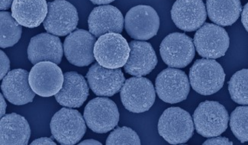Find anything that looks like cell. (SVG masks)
<instances>
[{
	"label": "cell",
	"mask_w": 248,
	"mask_h": 145,
	"mask_svg": "<svg viewBox=\"0 0 248 145\" xmlns=\"http://www.w3.org/2000/svg\"><path fill=\"white\" fill-rule=\"evenodd\" d=\"M157 129L159 134L168 143L185 144L193 135L194 122L188 112L180 107H170L162 114Z\"/></svg>",
	"instance_id": "obj_1"
},
{
	"label": "cell",
	"mask_w": 248,
	"mask_h": 145,
	"mask_svg": "<svg viewBox=\"0 0 248 145\" xmlns=\"http://www.w3.org/2000/svg\"><path fill=\"white\" fill-rule=\"evenodd\" d=\"M84 117L72 108H63L54 114L50 127L53 137L63 145L79 143L87 131Z\"/></svg>",
	"instance_id": "obj_2"
},
{
	"label": "cell",
	"mask_w": 248,
	"mask_h": 145,
	"mask_svg": "<svg viewBox=\"0 0 248 145\" xmlns=\"http://www.w3.org/2000/svg\"><path fill=\"white\" fill-rule=\"evenodd\" d=\"M225 74L222 66L214 59L197 60L189 70L192 89L201 95L209 96L223 87Z\"/></svg>",
	"instance_id": "obj_3"
},
{
	"label": "cell",
	"mask_w": 248,
	"mask_h": 145,
	"mask_svg": "<svg viewBox=\"0 0 248 145\" xmlns=\"http://www.w3.org/2000/svg\"><path fill=\"white\" fill-rule=\"evenodd\" d=\"M195 129L202 136H219L228 129L229 113L225 106L216 101H205L199 105L193 113Z\"/></svg>",
	"instance_id": "obj_4"
},
{
	"label": "cell",
	"mask_w": 248,
	"mask_h": 145,
	"mask_svg": "<svg viewBox=\"0 0 248 145\" xmlns=\"http://www.w3.org/2000/svg\"><path fill=\"white\" fill-rule=\"evenodd\" d=\"M129 54V44L119 33L103 34L98 38L94 47L95 61L106 68L123 67L128 61Z\"/></svg>",
	"instance_id": "obj_5"
},
{
	"label": "cell",
	"mask_w": 248,
	"mask_h": 145,
	"mask_svg": "<svg viewBox=\"0 0 248 145\" xmlns=\"http://www.w3.org/2000/svg\"><path fill=\"white\" fill-rule=\"evenodd\" d=\"M121 100L126 110L133 113H142L152 107L156 98L153 83L143 77L126 80L120 90Z\"/></svg>",
	"instance_id": "obj_6"
},
{
	"label": "cell",
	"mask_w": 248,
	"mask_h": 145,
	"mask_svg": "<svg viewBox=\"0 0 248 145\" xmlns=\"http://www.w3.org/2000/svg\"><path fill=\"white\" fill-rule=\"evenodd\" d=\"M87 126L94 132L105 134L118 126L119 112L112 99L97 97L88 102L84 110Z\"/></svg>",
	"instance_id": "obj_7"
},
{
	"label": "cell",
	"mask_w": 248,
	"mask_h": 145,
	"mask_svg": "<svg viewBox=\"0 0 248 145\" xmlns=\"http://www.w3.org/2000/svg\"><path fill=\"white\" fill-rule=\"evenodd\" d=\"M195 48L201 57L217 59L225 55L230 45L229 34L219 25L205 23L196 31Z\"/></svg>",
	"instance_id": "obj_8"
},
{
	"label": "cell",
	"mask_w": 248,
	"mask_h": 145,
	"mask_svg": "<svg viewBox=\"0 0 248 145\" xmlns=\"http://www.w3.org/2000/svg\"><path fill=\"white\" fill-rule=\"evenodd\" d=\"M124 28L131 38L147 41L158 32L160 18L154 8L139 5L131 8L126 14Z\"/></svg>",
	"instance_id": "obj_9"
},
{
	"label": "cell",
	"mask_w": 248,
	"mask_h": 145,
	"mask_svg": "<svg viewBox=\"0 0 248 145\" xmlns=\"http://www.w3.org/2000/svg\"><path fill=\"white\" fill-rule=\"evenodd\" d=\"M160 53L162 60L170 67L184 68L194 58V42L184 33H171L162 41Z\"/></svg>",
	"instance_id": "obj_10"
},
{
	"label": "cell",
	"mask_w": 248,
	"mask_h": 145,
	"mask_svg": "<svg viewBox=\"0 0 248 145\" xmlns=\"http://www.w3.org/2000/svg\"><path fill=\"white\" fill-rule=\"evenodd\" d=\"M155 90L161 100L176 104L186 99L190 90V82L183 70L167 68L156 77Z\"/></svg>",
	"instance_id": "obj_11"
},
{
	"label": "cell",
	"mask_w": 248,
	"mask_h": 145,
	"mask_svg": "<svg viewBox=\"0 0 248 145\" xmlns=\"http://www.w3.org/2000/svg\"><path fill=\"white\" fill-rule=\"evenodd\" d=\"M64 75L57 64L42 61L34 64L29 73V83L33 91L42 97L56 95L62 90Z\"/></svg>",
	"instance_id": "obj_12"
},
{
	"label": "cell",
	"mask_w": 248,
	"mask_h": 145,
	"mask_svg": "<svg viewBox=\"0 0 248 145\" xmlns=\"http://www.w3.org/2000/svg\"><path fill=\"white\" fill-rule=\"evenodd\" d=\"M48 13L43 22L47 32L57 36H66L73 32L79 22L78 10L66 0L48 2Z\"/></svg>",
	"instance_id": "obj_13"
},
{
	"label": "cell",
	"mask_w": 248,
	"mask_h": 145,
	"mask_svg": "<svg viewBox=\"0 0 248 145\" xmlns=\"http://www.w3.org/2000/svg\"><path fill=\"white\" fill-rule=\"evenodd\" d=\"M95 37L88 31L78 29L68 34L63 43L65 57L70 64L87 66L95 61Z\"/></svg>",
	"instance_id": "obj_14"
},
{
	"label": "cell",
	"mask_w": 248,
	"mask_h": 145,
	"mask_svg": "<svg viewBox=\"0 0 248 145\" xmlns=\"http://www.w3.org/2000/svg\"><path fill=\"white\" fill-rule=\"evenodd\" d=\"M87 79L90 89L99 97H112L120 91L125 82L121 68H106L99 63L90 67Z\"/></svg>",
	"instance_id": "obj_15"
},
{
	"label": "cell",
	"mask_w": 248,
	"mask_h": 145,
	"mask_svg": "<svg viewBox=\"0 0 248 145\" xmlns=\"http://www.w3.org/2000/svg\"><path fill=\"white\" fill-rule=\"evenodd\" d=\"M206 17L202 0H176L171 9V18L176 27L189 32L200 29Z\"/></svg>",
	"instance_id": "obj_16"
},
{
	"label": "cell",
	"mask_w": 248,
	"mask_h": 145,
	"mask_svg": "<svg viewBox=\"0 0 248 145\" xmlns=\"http://www.w3.org/2000/svg\"><path fill=\"white\" fill-rule=\"evenodd\" d=\"M27 53L28 58L32 64L42 61H51L60 64L63 58V45L57 35L41 33L31 38Z\"/></svg>",
	"instance_id": "obj_17"
},
{
	"label": "cell",
	"mask_w": 248,
	"mask_h": 145,
	"mask_svg": "<svg viewBox=\"0 0 248 145\" xmlns=\"http://www.w3.org/2000/svg\"><path fill=\"white\" fill-rule=\"evenodd\" d=\"M1 89L6 99L16 106L32 102L36 94L29 83V72L23 69L9 72L2 80Z\"/></svg>",
	"instance_id": "obj_18"
},
{
	"label": "cell",
	"mask_w": 248,
	"mask_h": 145,
	"mask_svg": "<svg viewBox=\"0 0 248 145\" xmlns=\"http://www.w3.org/2000/svg\"><path fill=\"white\" fill-rule=\"evenodd\" d=\"M89 30L95 38L108 33L123 32L124 18L117 8L110 5L97 6L93 9L88 18Z\"/></svg>",
	"instance_id": "obj_19"
},
{
	"label": "cell",
	"mask_w": 248,
	"mask_h": 145,
	"mask_svg": "<svg viewBox=\"0 0 248 145\" xmlns=\"http://www.w3.org/2000/svg\"><path fill=\"white\" fill-rule=\"evenodd\" d=\"M130 54L124 66V71L134 77L151 74L157 64V58L153 47L146 41H131Z\"/></svg>",
	"instance_id": "obj_20"
},
{
	"label": "cell",
	"mask_w": 248,
	"mask_h": 145,
	"mask_svg": "<svg viewBox=\"0 0 248 145\" xmlns=\"http://www.w3.org/2000/svg\"><path fill=\"white\" fill-rule=\"evenodd\" d=\"M88 97L89 86L84 77L78 72L65 73L62 90L55 95L57 102L63 107L79 108Z\"/></svg>",
	"instance_id": "obj_21"
},
{
	"label": "cell",
	"mask_w": 248,
	"mask_h": 145,
	"mask_svg": "<svg viewBox=\"0 0 248 145\" xmlns=\"http://www.w3.org/2000/svg\"><path fill=\"white\" fill-rule=\"evenodd\" d=\"M12 16L19 25L33 29L44 22L48 13L46 0H14Z\"/></svg>",
	"instance_id": "obj_22"
},
{
	"label": "cell",
	"mask_w": 248,
	"mask_h": 145,
	"mask_svg": "<svg viewBox=\"0 0 248 145\" xmlns=\"http://www.w3.org/2000/svg\"><path fill=\"white\" fill-rule=\"evenodd\" d=\"M31 137L29 122L22 115L11 113L0 121V144L2 145H26Z\"/></svg>",
	"instance_id": "obj_23"
},
{
	"label": "cell",
	"mask_w": 248,
	"mask_h": 145,
	"mask_svg": "<svg viewBox=\"0 0 248 145\" xmlns=\"http://www.w3.org/2000/svg\"><path fill=\"white\" fill-rule=\"evenodd\" d=\"M207 13L212 22L221 26H230L242 13L240 0H206Z\"/></svg>",
	"instance_id": "obj_24"
},
{
	"label": "cell",
	"mask_w": 248,
	"mask_h": 145,
	"mask_svg": "<svg viewBox=\"0 0 248 145\" xmlns=\"http://www.w3.org/2000/svg\"><path fill=\"white\" fill-rule=\"evenodd\" d=\"M0 46L7 48L18 43L22 36V25L8 12L0 13Z\"/></svg>",
	"instance_id": "obj_25"
},
{
	"label": "cell",
	"mask_w": 248,
	"mask_h": 145,
	"mask_svg": "<svg viewBox=\"0 0 248 145\" xmlns=\"http://www.w3.org/2000/svg\"><path fill=\"white\" fill-rule=\"evenodd\" d=\"M229 91L232 100L237 104L248 105V69L236 72L229 82Z\"/></svg>",
	"instance_id": "obj_26"
},
{
	"label": "cell",
	"mask_w": 248,
	"mask_h": 145,
	"mask_svg": "<svg viewBox=\"0 0 248 145\" xmlns=\"http://www.w3.org/2000/svg\"><path fill=\"white\" fill-rule=\"evenodd\" d=\"M230 127L240 142H248V106H238L230 116Z\"/></svg>",
	"instance_id": "obj_27"
},
{
	"label": "cell",
	"mask_w": 248,
	"mask_h": 145,
	"mask_svg": "<svg viewBox=\"0 0 248 145\" xmlns=\"http://www.w3.org/2000/svg\"><path fill=\"white\" fill-rule=\"evenodd\" d=\"M107 145H140L139 134L131 128L118 127L110 133L107 140Z\"/></svg>",
	"instance_id": "obj_28"
},
{
	"label": "cell",
	"mask_w": 248,
	"mask_h": 145,
	"mask_svg": "<svg viewBox=\"0 0 248 145\" xmlns=\"http://www.w3.org/2000/svg\"><path fill=\"white\" fill-rule=\"evenodd\" d=\"M0 64H1V66H0V79L3 80L4 77H6L8 74H9V70H10V61H9V58L5 53L1 50L0 51Z\"/></svg>",
	"instance_id": "obj_29"
},
{
	"label": "cell",
	"mask_w": 248,
	"mask_h": 145,
	"mask_svg": "<svg viewBox=\"0 0 248 145\" xmlns=\"http://www.w3.org/2000/svg\"><path fill=\"white\" fill-rule=\"evenodd\" d=\"M203 145H232L233 142H230L229 138L225 137H213L204 142Z\"/></svg>",
	"instance_id": "obj_30"
},
{
	"label": "cell",
	"mask_w": 248,
	"mask_h": 145,
	"mask_svg": "<svg viewBox=\"0 0 248 145\" xmlns=\"http://www.w3.org/2000/svg\"><path fill=\"white\" fill-rule=\"evenodd\" d=\"M241 22L248 32V2L245 5L241 13Z\"/></svg>",
	"instance_id": "obj_31"
},
{
	"label": "cell",
	"mask_w": 248,
	"mask_h": 145,
	"mask_svg": "<svg viewBox=\"0 0 248 145\" xmlns=\"http://www.w3.org/2000/svg\"><path fill=\"white\" fill-rule=\"evenodd\" d=\"M31 145H55L56 143L53 142V140L50 138H41L38 139L34 140V142H31Z\"/></svg>",
	"instance_id": "obj_32"
},
{
	"label": "cell",
	"mask_w": 248,
	"mask_h": 145,
	"mask_svg": "<svg viewBox=\"0 0 248 145\" xmlns=\"http://www.w3.org/2000/svg\"><path fill=\"white\" fill-rule=\"evenodd\" d=\"M14 0H0V9L2 11L7 10L13 5Z\"/></svg>",
	"instance_id": "obj_33"
},
{
	"label": "cell",
	"mask_w": 248,
	"mask_h": 145,
	"mask_svg": "<svg viewBox=\"0 0 248 145\" xmlns=\"http://www.w3.org/2000/svg\"><path fill=\"white\" fill-rule=\"evenodd\" d=\"M0 101H1V104H0V106H1V110H0V112H1V115H0V117L2 118V117L5 115V113H6V106H7V105H6V101H5V99H4L3 95H2V94L0 95Z\"/></svg>",
	"instance_id": "obj_34"
},
{
	"label": "cell",
	"mask_w": 248,
	"mask_h": 145,
	"mask_svg": "<svg viewBox=\"0 0 248 145\" xmlns=\"http://www.w3.org/2000/svg\"><path fill=\"white\" fill-rule=\"evenodd\" d=\"M79 145H101L102 144L98 142L96 140L87 139L85 140L83 142H79Z\"/></svg>",
	"instance_id": "obj_35"
},
{
	"label": "cell",
	"mask_w": 248,
	"mask_h": 145,
	"mask_svg": "<svg viewBox=\"0 0 248 145\" xmlns=\"http://www.w3.org/2000/svg\"><path fill=\"white\" fill-rule=\"evenodd\" d=\"M95 5H107L114 2L115 0H90Z\"/></svg>",
	"instance_id": "obj_36"
}]
</instances>
